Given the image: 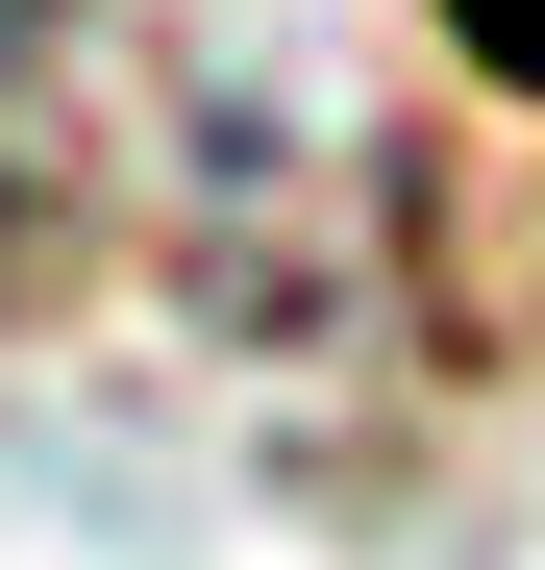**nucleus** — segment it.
<instances>
[{
	"mask_svg": "<svg viewBox=\"0 0 545 570\" xmlns=\"http://www.w3.org/2000/svg\"><path fill=\"white\" fill-rule=\"evenodd\" d=\"M446 50H472V75H521V100H545V0H446Z\"/></svg>",
	"mask_w": 545,
	"mask_h": 570,
	"instance_id": "nucleus-2",
	"label": "nucleus"
},
{
	"mask_svg": "<svg viewBox=\"0 0 545 570\" xmlns=\"http://www.w3.org/2000/svg\"><path fill=\"white\" fill-rule=\"evenodd\" d=\"M75 26H100V0H0V224L50 199V125H75Z\"/></svg>",
	"mask_w": 545,
	"mask_h": 570,
	"instance_id": "nucleus-1",
	"label": "nucleus"
}]
</instances>
